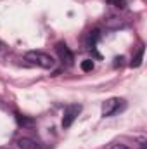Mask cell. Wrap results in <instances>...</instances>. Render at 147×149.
Listing matches in <instances>:
<instances>
[{
  "label": "cell",
  "mask_w": 147,
  "mask_h": 149,
  "mask_svg": "<svg viewBox=\"0 0 147 149\" xmlns=\"http://www.w3.org/2000/svg\"><path fill=\"white\" fill-rule=\"evenodd\" d=\"M24 59H26L30 64L38 66V68H43V70H52L54 64H55V61H54L49 54L40 52V50H31V52H28V54L24 56Z\"/></svg>",
  "instance_id": "1"
},
{
  "label": "cell",
  "mask_w": 147,
  "mask_h": 149,
  "mask_svg": "<svg viewBox=\"0 0 147 149\" xmlns=\"http://www.w3.org/2000/svg\"><path fill=\"white\" fill-rule=\"evenodd\" d=\"M123 106H125V101H123V99H118V97L107 99V101L102 104V116H104V118L112 116L116 111H119Z\"/></svg>",
  "instance_id": "2"
},
{
  "label": "cell",
  "mask_w": 147,
  "mask_h": 149,
  "mask_svg": "<svg viewBox=\"0 0 147 149\" xmlns=\"http://www.w3.org/2000/svg\"><path fill=\"white\" fill-rule=\"evenodd\" d=\"M81 111V106L80 104H69L66 109H64V116H62V127L64 128H69L73 125V121L76 120V116Z\"/></svg>",
  "instance_id": "3"
},
{
  "label": "cell",
  "mask_w": 147,
  "mask_h": 149,
  "mask_svg": "<svg viewBox=\"0 0 147 149\" xmlns=\"http://www.w3.org/2000/svg\"><path fill=\"white\" fill-rule=\"evenodd\" d=\"M55 52H57V56H59V59L64 63V64H73V61H74V56H73V52L69 50V47L64 43V42H59L57 45H55Z\"/></svg>",
  "instance_id": "4"
},
{
  "label": "cell",
  "mask_w": 147,
  "mask_h": 149,
  "mask_svg": "<svg viewBox=\"0 0 147 149\" xmlns=\"http://www.w3.org/2000/svg\"><path fill=\"white\" fill-rule=\"evenodd\" d=\"M17 144H19V148L21 149H40L35 141H31V139H28V137H23V139H19L17 141Z\"/></svg>",
  "instance_id": "5"
},
{
  "label": "cell",
  "mask_w": 147,
  "mask_h": 149,
  "mask_svg": "<svg viewBox=\"0 0 147 149\" xmlns=\"http://www.w3.org/2000/svg\"><path fill=\"white\" fill-rule=\"evenodd\" d=\"M97 40H99V30L90 31V33H88V37H87V42H85L87 49H94V47H95V43H97Z\"/></svg>",
  "instance_id": "6"
},
{
  "label": "cell",
  "mask_w": 147,
  "mask_h": 149,
  "mask_svg": "<svg viewBox=\"0 0 147 149\" xmlns=\"http://www.w3.org/2000/svg\"><path fill=\"white\" fill-rule=\"evenodd\" d=\"M142 57H144V47H140L139 54L133 57V61H132V68H139V66L142 64Z\"/></svg>",
  "instance_id": "7"
},
{
  "label": "cell",
  "mask_w": 147,
  "mask_h": 149,
  "mask_svg": "<svg viewBox=\"0 0 147 149\" xmlns=\"http://www.w3.org/2000/svg\"><path fill=\"white\" fill-rule=\"evenodd\" d=\"M80 66H81L83 71H92V70H94V61H92V59H85V61H81Z\"/></svg>",
  "instance_id": "8"
},
{
  "label": "cell",
  "mask_w": 147,
  "mask_h": 149,
  "mask_svg": "<svg viewBox=\"0 0 147 149\" xmlns=\"http://www.w3.org/2000/svg\"><path fill=\"white\" fill-rule=\"evenodd\" d=\"M107 3L109 5H114V7H119V9L126 7V0H107Z\"/></svg>",
  "instance_id": "9"
},
{
  "label": "cell",
  "mask_w": 147,
  "mask_h": 149,
  "mask_svg": "<svg viewBox=\"0 0 147 149\" xmlns=\"http://www.w3.org/2000/svg\"><path fill=\"white\" fill-rule=\"evenodd\" d=\"M112 149H128V148H126V146H123V144H116Z\"/></svg>",
  "instance_id": "10"
},
{
  "label": "cell",
  "mask_w": 147,
  "mask_h": 149,
  "mask_svg": "<svg viewBox=\"0 0 147 149\" xmlns=\"http://www.w3.org/2000/svg\"><path fill=\"white\" fill-rule=\"evenodd\" d=\"M140 149H146V142H142V144H140Z\"/></svg>",
  "instance_id": "11"
}]
</instances>
